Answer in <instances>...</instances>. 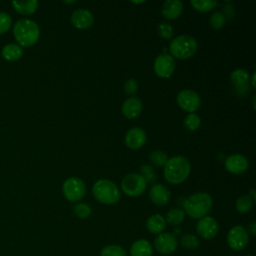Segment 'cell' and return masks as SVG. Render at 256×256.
Segmentation results:
<instances>
[{
	"label": "cell",
	"mask_w": 256,
	"mask_h": 256,
	"mask_svg": "<svg viewBox=\"0 0 256 256\" xmlns=\"http://www.w3.org/2000/svg\"><path fill=\"white\" fill-rule=\"evenodd\" d=\"M138 90V83L134 79H129L124 84V91L127 95H133Z\"/></svg>",
	"instance_id": "d590c367"
},
{
	"label": "cell",
	"mask_w": 256,
	"mask_h": 256,
	"mask_svg": "<svg viewBox=\"0 0 256 256\" xmlns=\"http://www.w3.org/2000/svg\"><path fill=\"white\" fill-rule=\"evenodd\" d=\"M225 168L227 171L233 174H242L244 173L249 166L248 160L246 157L240 154H233L226 158L225 160Z\"/></svg>",
	"instance_id": "4fadbf2b"
},
{
	"label": "cell",
	"mask_w": 256,
	"mask_h": 256,
	"mask_svg": "<svg viewBox=\"0 0 256 256\" xmlns=\"http://www.w3.org/2000/svg\"><path fill=\"white\" fill-rule=\"evenodd\" d=\"M175 60L169 54H160L154 62V71L160 78L170 77L175 70Z\"/></svg>",
	"instance_id": "8fae6325"
},
{
	"label": "cell",
	"mask_w": 256,
	"mask_h": 256,
	"mask_svg": "<svg viewBox=\"0 0 256 256\" xmlns=\"http://www.w3.org/2000/svg\"><path fill=\"white\" fill-rule=\"evenodd\" d=\"M12 5L14 9L23 15H29L36 11L38 7L37 0H29V1H12Z\"/></svg>",
	"instance_id": "603a6c76"
},
{
	"label": "cell",
	"mask_w": 256,
	"mask_h": 256,
	"mask_svg": "<svg viewBox=\"0 0 256 256\" xmlns=\"http://www.w3.org/2000/svg\"><path fill=\"white\" fill-rule=\"evenodd\" d=\"M253 107L255 108V97L253 98Z\"/></svg>",
	"instance_id": "7bdbcfd3"
},
{
	"label": "cell",
	"mask_w": 256,
	"mask_h": 256,
	"mask_svg": "<svg viewBox=\"0 0 256 256\" xmlns=\"http://www.w3.org/2000/svg\"><path fill=\"white\" fill-rule=\"evenodd\" d=\"M251 83H252V87L255 88L256 87V84H255V73L252 74V77H251Z\"/></svg>",
	"instance_id": "f35d334b"
},
{
	"label": "cell",
	"mask_w": 256,
	"mask_h": 256,
	"mask_svg": "<svg viewBox=\"0 0 256 256\" xmlns=\"http://www.w3.org/2000/svg\"><path fill=\"white\" fill-rule=\"evenodd\" d=\"M201 123L200 117L196 113H189L184 120L185 127L190 131H195L199 128Z\"/></svg>",
	"instance_id": "f546056e"
},
{
	"label": "cell",
	"mask_w": 256,
	"mask_h": 256,
	"mask_svg": "<svg viewBox=\"0 0 256 256\" xmlns=\"http://www.w3.org/2000/svg\"><path fill=\"white\" fill-rule=\"evenodd\" d=\"M180 244L183 248L189 249V250H194L199 247L200 241L197 236L193 234H185L181 237L180 239Z\"/></svg>",
	"instance_id": "83f0119b"
},
{
	"label": "cell",
	"mask_w": 256,
	"mask_h": 256,
	"mask_svg": "<svg viewBox=\"0 0 256 256\" xmlns=\"http://www.w3.org/2000/svg\"><path fill=\"white\" fill-rule=\"evenodd\" d=\"M71 22L77 29H87L92 26L94 17L92 13L86 9H77L71 15Z\"/></svg>",
	"instance_id": "2e32d148"
},
{
	"label": "cell",
	"mask_w": 256,
	"mask_h": 256,
	"mask_svg": "<svg viewBox=\"0 0 256 256\" xmlns=\"http://www.w3.org/2000/svg\"><path fill=\"white\" fill-rule=\"evenodd\" d=\"M230 80L235 85L238 95H245L249 88V74L244 69H235L230 74Z\"/></svg>",
	"instance_id": "9a60e30c"
},
{
	"label": "cell",
	"mask_w": 256,
	"mask_h": 256,
	"mask_svg": "<svg viewBox=\"0 0 256 256\" xmlns=\"http://www.w3.org/2000/svg\"><path fill=\"white\" fill-rule=\"evenodd\" d=\"M149 197L151 201L158 206H165L170 201V191L168 188L162 184H154L150 191Z\"/></svg>",
	"instance_id": "e0dca14e"
},
{
	"label": "cell",
	"mask_w": 256,
	"mask_h": 256,
	"mask_svg": "<svg viewBox=\"0 0 256 256\" xmlns=\"http://www.w3.org/2000/svg\"><path fill=\"white\" fill-rule=\"evenodd\" d=\"M157 33L163 39H171L174 34L173 27L166 22L160 23L157 27Z\"/></svg>",
	"instance_id": "836d02e7"
},
{
	"label": "cell",
	"mask_w": 256,
	"mask_h": 256,
	"mask_svg": "<svg viewBox=\"0 0 256 256\" xmlns=\"http://www.w3.org/2000/svg\"><path fill=\"white\" fill-rule=\"evenodd\" d=\"M176 101L184 111L189 113H194L201 105L200 96L195 91L189 89L180 91L176 97Z\"/></svg>",
	"instance_id": "9c48e42d"
},
{
	"label": "cell",
	"mask_w": 256,
	"mask_h": 256,
	"mask_svg": "<svg viewBox=\"0 0 256 256\" xmlns=\"http://www.w3.org/2000/svg\"><path fill=\"white\" fill-rule=\"evenodd\" d=\"M140 172H141V176L144 178V180L146 181V183H154L157 179L156 173L154 171V169L152 168V166L150 165H142L140 167Z\"/></svg>",
	"instance_id": "1f68e13d"
},
{
	"label": "cell",
	"mask_w": 256,
	"mask_h": 256,
	"mask_svg": "<svg viewBox=\"0 0 256 256\" xmlns=\"http://www.w3.org/2000/svg\"><path fill=\"white\" fill-rule=\"evenodd\" d=\"M253 205V200L250 195H242L236 200V210L239 213H247L251 210Z\"/></svg>",
	"instance_id": "4316f807"
},
{
	"label": "cell",
	"mask_w": 256,
	"mask_h": 256,
	"mask_svg": "<svg viewBox=\"0 0 256 256\" xmlns=\"http://www.w3.org/2000/svg\"><path fill=\"white\" fill-rule=\"evenodd\" d=\"M250 194H251V196H252L251 199H252V200H255V191H254L253 189L250 190Z\"/></svg>",
	"instance_id": "ab89813d"
},
{
	"label": "cell",
	"mask_w": 256,
	"mask_h": 256,
	"mask_svg": "<svg viewBox=\"0 0 256 256\" xmlns=\"http://www.w3.org/2000/svg\"><path fill=\"white\" fill-rule=\"evenodd\" d=\"M146 133L142 128L133 127L129 129L125 135V143L130 149H139L146 142Z\"/></svg>",
	"instance_id": "5bb4252c"
},
{
	"label": "cell",
	"mask_w": 256,
	"mask_h": 256,
	"mask_svg": "<svg viewBox=\"0 0 256 256\" xmlns=\"http://www.w3.org/2000/svg\"><path fill=\"white\" fill-rule=\"evenodd\" d=\"M196 230L198 235L206 240L213 239L219 230L217 221L210 216H204L199 219L196 225Z\"/></svg>",
	"instance_id": "7c38bea8"
},
{
	"label": "cell",
	"mask_w": 256,
	"mask_h": 256,
	"mask_svg": "<svg viewBox=\"0 0 256 256\" xmlns=\"http://www.w3.org/2000/svg\"><path fill=\"white\" fill-rule=\"evenodd\" d=\"M183 11V4L180 0H167L162 6V15L168 20L177 19Z\"/></svg>",
	"instance_id": "d6986e66"
},
{
	"label": "cell",
	"mask_w": 256,
	"mask_h": 256,
	"mask_svg": "<svg viewBox=\"0 0 256 256\" xmlns=\"http://www.w3.org/2000/svg\"><path fill=\"white\" fill-rule=\"evenodd\" d=\"M147 187V183L140 174L131 173L124 176L121 182V188L123 192L130 196L136 197L141 195Z\"/></svg>",
	"instance_id": "8992f818"
},
{
	"label": "cell",
	"mask_w": 256,
	"mask_h": 256,
	"mask_svg": "<svg viewBox=\"0 0 256 256\" xmlns=\"http://www.w3.org/2000/svg\"><path fill=\"white\" fill-rule=\"evenodd\" d=\"M100 256H127V253L123 247L115 244H110L102 248Z\"/></svg>",
	"instance_id": "484cf974"
},
{
	"label": "cell",
	"mask_w": 256,
	"mask_h": 256,
	"mask_svg": "<svg viewBox=\"0 0 256 256\" xmlns=\"http://www.w3.org/2000/svg\"><path fill=\"white\" fill-rule=\"evenodd\" d=\"M92 193L96 200L106 205L117 203L121 197L118 186L108 179H101L95 182L92 188Z\"/></svg>",
	"instance_id": "277c9868"
},
{
	"label": "cell",
	"mask_w": 256,
	"mask_h": 256,
	"mask_svg": "<svg viewBox=\"0 0 256 256\" xmlns=\"http://www.w3.org/2000/svg\"><path fill=\"white\" fill-rule=\"evenodd\" d=\"M211 196L204 192H198L189 196L183 203L184 210L193 219H200L206 216L212 208Z\"/></svg>",
	"instance_id": "3957f363"
},
{
	"label": "cell",
	"mask_w": 256,
	"mask_h": 256,
	"mask_svg": "<svg viewBox=\"0 0 256 256\" xmlns=\"http://www.w3.org/2000/svg\"><path fill=\"white\" fill-rule=\"evenodd\" d=\"M226 240L228 246L232 250L240 251L247 246L249 242V234L243 226L236 225L228 231Z\"/></svg>",
	"instance_id": "ba28073f"
},
{
	"label": "cell",
	"mask_w": 256,
	"mask_h": 256,
	"mask_svg": "<svg viewBox=\"0 0 256 256\" xmlns=\"http://www.w3.org/2000/svg\"><path fill=\"white\" fill-rule=\"evenodd\" d=\"M247 232H248V234L250 233L252 236H255V235H256V222H255V221H252V222L248 225Z\"/></svg>",
	"instance_id": "8d00e7d4"
},
{
	"label": "cell",
	"mask_w": 256,
	"mask_h": 256,
	"mask_svg": "<svg viewBox=\"0 0 256 256\" xmlns=\"http://www.w3.org/2000/svg\"><path fill=\"white\" fill-rule=\"evenodd\" d=\"M172 57L177 59H188L192 57L197 50L196 40L189 35H180L174 38L169 45Z\"/></svg>",
	"instance_id": "5b68a950"
},
{
	"label": "cell",
	"mask_w": 256,
	"mask_h": 256,
	"mask_svg": "<svg viewBox=\"0 0 256 256\" xmlns=\"http://www.w3.org/2000/svg\"><path fill=\"white\" fill-rule=\"evenodd\" d=\"M209 23H210L212 28H214L216 30L221 29L225 25V16H224V14L219 12V11L214 12L209 18Z\"/></svg>",
	"instance_id": "d6a6232c"
},
{
	"label": "cell",
	"mask_w": 256,
	"mask_h": 256,
	"mask_svg": "<svg viewBox=\"0 0 256 256\" xmlns=\"http://www.w3.org/2000/svg\"><path fill=\"white\" fill-rule=\"evenodd\" d=\"M13 34L20 46L29 47L34 45L40 35V29L35 21L31 19H20L13 27Z\"/></svg>",
	"instance_id": "7a4b0ae2"
},
{
	"label": "cell",
	"mask_w": 256,
	"mask_h": 256,
	"mask_svg": "<svg viewBox=\"0 0 256 256\" xmlns=\"http://www.w3.org/2000/svg\"><path fill=\"white\" fill-rule=\"evenodd\" d=\"M142 111V102L137 97H129L122 105V113L128 119H134Z\"/></svg>",
	"instance_id": "ac0fdd59"
},
{
	"label": "cell",
	"mask_w": 256,
	"mask_h": 256,
	"mask_svg": "<svg viewBox=\"0 0 256 256\" xmlns=\"http://www.w3.org/2000/svg\"><path fill=\"white\" fill-rule=\"evenodd\" d=\"M62 192L68 201L78 202L84 197L86 186L80 178L70 177L64 182Z\"/></svg>",
	"instance_id": "52a82bcc"
},
{
	"label": "cell",
	"mask_w": 256,
	"mask_h": 256,
	"mask_svg": "<svg viewBox=\"0 0 256 256\" xmlns=\"http://www.w3.org/2000/svg\"><path fill=\"white\" fill-rule=\"evenodd\" d=\"M190 4L197 11L208 12L216 7L217 2L214 0H191Z\"/></svg>",
	"instance_id": "d4e9b609"
},
{
	"label": "cell",
	"mask_w": 256,
	"mask_h": 256,
	"mask_svg": "<svg viewBox=\"0 0 256 256\" xmlns=\"http://www.w3.org/2000/svg\"><path fill=\"white\" fill-rule=\"evenodd\" d=\"M168 160L167 154L161 150H154L150 154V161L157 167H162Z\"/></svg>",
	"instance_id": "f1b7e54d"
},
{
	"label": "cell",
	"mask_w": 256,
	"mask_h": 256,
	"mask_svg": "<svg viewBox=\"0 0 256 256\" xmlns=\"http://www.w3.org/2000/svg\"><path fill=\"white\" fill-rule=\"evenodd\" d=\"M132 3H134V4H140V3H144V1H132Z\"/></svg>",
	"instance_id": "60d3db41"
},
{
	"label": "cell",
	"mask_w": 256,
	"mask_h": 256,
	"mask_svg": "<svg viewBox=\"0 0 256 256\" xmlns=\"http://www.w3.org/2000/svg\"><path fill=\"white\" fill-rule=\"evenodd\" d=\"M146 228L153 234H160L166 228V221L160 214L151 215L146 221Z\"/></svg>",
	"instance_id": "44dd1931"
},
{
	"label": "cell",
	"mask_w": 256,
	"mask_h": 256,
	"mask_svg": "<svg viewBox=\"0 0 256 256\" xmlns=\"http://www.w3.org/2000/svg\"><path fill=\"white\" fill-rule=\"evenodd\" d=\"M178 247V240L173 233H160L154 240V248L163 255L172 254Z\"/></svg>",
	"instance_id": "30bf717a"
},
{
	"label": "cell",
	"mask_w": 256,
	"mask_h": 256,
	"mask_svg": "<svg viewBox=\"0 0 256 256\" xmlns=\"http://www.w3.org/2000/svg\"><path fill=\"white\" fill-rule=\"evenodd\" d=\"M225 15L229 18L233 17L234 15V10H233V6L232 5H226L225 6Z\"/></svg>",
	"instance_id": "74e56055"
},
{
	"label": "cell",
	"mask_w": 256,
	"mask_h": 256,
	"mask_svg": "<svg viewBox=\"0 0 256 256\" xmlns=\"http://www.w3.org/2000/svg\"><path fill=\"white\" fill-rule=\"evenodd\" d=\"M64 3H67V4H71V3H75V1H63Z\"/></svg>",
	"instance_id": "b9f144b4"
},
{
	"label": "cell",
	"mask_w": 256,
	"mask_h": 256,
	"mask_svg": "<svg viewBox=\"0 0 256 256\" xmlns=\"http://www.w3.org/2000/svg\"><path fill=\"white\" fill-rule=\"evenodd\" d=\"M12 25L11 16L8 13L0 12V34L6 33Z\"/></svg>",
	"instance_id": "e575fe53"
},
{
	"label": "cell",
	"mask_w": 256,
	"mask_h": 256,
	"mask_svg": "<svg viewBox=\"0 0 256 256\" xmlns=\"http://www.w3.org/2000/svg\"><path fill=\"white\" fill-rule=\"evenodd\" d=\"M153 247L146 239H138L130 247V256H152Z\"/></svg>",
	"instance_id": "ffe728a7"
},
{
	"label": "cell",
	"mask_w": 256,
	"mask_h": 256,
	"mask_svg": "<svg viewBox=\"0 0 256 256\" xmlns=\"http://www.w3.org/2000/svg\"><path fill=\"white\" fill-rule=\"evenodd\" d=\"M184 217H185L184 210L180 208H172L167 212L165 221L172 226H178L183 222Z\"/></svg>",
	"instance_id": "cb8c5ba5"
},
{
	"label": "cell",
	"mask_w": 256,
	"mask_h": 256,
	"mask_svg": "<svg viewBox=\"0 0 256 256\" xmlns=\"http://www.w3.org/2000/svg\"><path fill=\"white\" fill-rule=\"evenodd\" d=\"M1 53L5 60L15 61V60H18L23 55V48L18 44L10 43L2 48Z\"/></svg>",
	"instance_id": "7402d4cb"
},
{
	"label": "cell",
	"mask_w": 256,
	"mask_h": 256,
	"mask_svg": "<svg viewBox=\"0 0 256 256\" xmlns=\"http://www.w3.org/2000/svg\"><path fill=\"white\" fill-rule=\"evenodd\" d=\"M245 256H252V255H245Z\"/></svg>",
	"instance_id": "ee69618b"
},
{
	"label": "cell",
	"mask_w": 256,
	"mask_h": 256,
	"mask_svg": "<svg viewBox=\"0 0 256 256\" xmlns=\"http://www.w3.org/2000/svg\"><path fill=\"white\" fill-rule=\"evenodd\" d=\"M73 211L76 214V216L81 219H86V218L90 217V215L92 213L91 207L87 203H77L73 207Z\"/></svg>",
	"instance_id": "4dcf8cb0"
},
{
	"label": "cell",
	"mask_w": 256,
	"mask_h": 256,
	"mask_svg": "<svg viewBox=\"0 0 256 256\" xmlns=\"http://www.w3.org/2000/svg\"><path fill=\"white\" fill-rule=\"evenodd\" d=\"M190 162L184 156H174L167 160L164 165V177L171 184L184 182L190 174Z\"/></svg>",
	"instance_id": "6da1fadb"
}]
</instances>
